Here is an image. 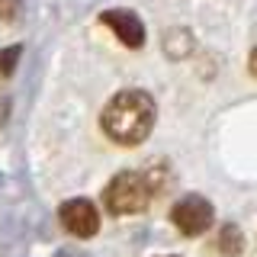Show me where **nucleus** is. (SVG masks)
Returning <instances> with one entry per match:
<instances>
[{"label": "nucleus", "instance_id": "nucleus-5", "mask_svg": "<svg viewBox=\"0 0 257 257\" xmlns=\"http://www.w3.org/2000/svg\"><path fill=\"white\" fill-rule=\"evenodd\" d=\"M100 23L109 26L112 32H116L119 42L128 45V48H139L145 42V26H142V20L132 10H106L100 16Z\"/></svg>", "mask_w": 257, "mask_h": 257}, {"label": "nucleus", "instance_id": "nucleus-4", "mask_svg": "<svg viewBox=\"0 0 257 257\" xmlns=\"http://www.w3.org/2000/svg\"><path fill=\"white\" fill-rule=\"evenodd\" d=\"M58 219L64 225V231H71L74 238H93L96 231H100V212H96V206L84 196L61 203Z\"/></svg>", "mask_w": 257, "mask_h": 257}, {"label": "nucleus", "instance_id": "nucleus-10", "mask_svg": "<svg viewBox=\"0 0 257 257\" xmlns=\"http://www.w3.org/2000/svg\"><path fill=\"white\" fill-rule=\"evenodd\" d=\"M4 119H7V106H4V103H0V122H4Z\"/></svg>", "mask_w": 257, "mask_h": 257}, {"label": "nucleus", "instance_id": "nucleus-8", "mask_svg": "<svg viewBox=\"0 0 257 257\" xmlns=\"http://www.w3.org/2000/svg\"><path fill=\"white\" fill-rule=\"evenodd\" d=\"M20 13V0H0V23H10Z\"/></svg>", "mask_w": 257, "mask_h": 257}, {"label": "nucleus", "instance_id": "nucleus-1", "mask_svg": "<svg viewBox=\"0 0 257 257\" xmlns=\"http://www.w3.org/2000/svg\"><path fill=\"white\" fill-rule=\"evenodd\" d=\"M155 116H158V106H155V100H151V93H145V90H119L106 106H103L100 125L116 145L132 148V145H142L151 135Z\"/></svg>", "mask_w": 257, "mask_h": 257}, {"label": "nucleus", "instance_id": "nucleus-6", "mask_svg": "<svg viewBox=\"0 0 257 257\" xmlns=\"http://www.w3.org/2000/svg\"><path fill=\"white\" fill-rule=\"evenodd\" d=\"M215 247H219V254H225V257H238L241 247H244V238H241V228H238V225H222Z\"/></svg>", "mask_w": 257, "mask_h": 257}, {"label": "nucleus", "instance_id": "nucleus-3", "mask_svg": "<svg viewBox=\"0 0 257 257\" xmlns=\"http://www.w3.org/2000/svg\"><path fill=\"white\" fill-rule=\"evenodd\" d=\"M212 219H215V209L206 196L199 193H187L183 199H177V206L171 209V222L177 225V231L187 238H196V235H206L212 228Z\"/></svg>", "mask_w": 257, "mask_h": 257}, {"label": "nucleus", "instance_id": "nucleus-2", "mask_svg": "<svg viewBox=\"0 0 257 257\" xmlns=\"http://www.w3.org/2000/svg\"><path fill=\"white\" fill-rule=\"evenodd\" d=\"M151 196H155V190H151L148 177L139 171L116 174L109 180V187L103 190V203H106V209L112 215H139L148 209Z\"/></svg>", "mask_w": 257, "mask_h": 257}, {"label": "nucleus", "instance_id": "nucleus-7", "mask_svg": "<svg viewBox=\"0 0 257 257\" xmlns=\"http://www.w3.org/2000/svg\"><path fill=\"white\" fill-rule=\"evenodd\" d=\"M16 58H20V45H13V48H7V52H0V71H4V74H10L13 64H16Z\"/></svg>", "mask_w": 257, "mask_h": 257}, {"label": "nucleus", "instance_id": "nucleus-9", "mask_svg": "<svg viewBox=\"0 0 257 257\" xmlns=\"http://www.w3.org/2000/svg\"><path fill=\"white\" fill-rule=\"evenodd\" d=\"M247 68H251V74L257 77V48L251 52V58H247Z\"/></svg>", "mask_w": 257, "mask_h": 257}]
</instances>
